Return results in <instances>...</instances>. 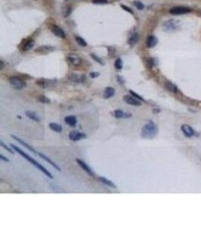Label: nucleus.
Returning <instances> with one entry per match:
<instances>
[{
  "label": "nucleus",
  "mask_w": 201,
  "mask_h": 226,
  "mask_svg": "<svg viewBox=\"0 0 201 226\" xmlns=\"http://www.w3.org/2000/svg\"><path fill=\"white\" fill-rule=\"evenodd\" d=\"M121 7L123 8V9H124V10H126V11H128L130 13H131V14H133V13L132 11V10H131L130 9H129V8H127V7H125L124 5H121Z\"/></svg>",
  "instance_id": "nucleus-40"
},
{
  "label": "nucleus",
  "mask_w": 201,
  "mask_h": 226,
  "mask_svg": "<svg viewBox=\"0 0 201 226\" xmlns=\"http://www.w3.org/2000/svg\"><path fill=\"white\" fill-rule=\"evenodd\" d=\"M52 32L54 33V35L60 37V38H64L65 37V32L60 27H59L57 26H54L52 27Z\"/></svg>",
  "instance_id": "nucleus-20"
},
{
  "label": "nucleus",
  "mask_w": 201,
  "mask_h": 226,
  "mask_svg": "<svg viewBox=\"0 0 201 226\" xmlns=\"http://www.w3.org/2000/svg\"><path fill=\"white\" fill-rule=\"evenodd\" d=\"M36 84L42 88H52L54 87L58 84L57 79H44L41 78L39 80L36 81Z\"/></svg>",
  "instance_id": "nucleus-3"
},
{
  "label": "nucleus",
  "mask_w": 201,
  "mask_h": 226,
  "mask_svg": "<svg viewBox=\"0 0 201 226\" xmlns=\"http://www.w3.org/2000/svg\"><path fill=\"white\" fill-rule=\"evenodd\" d=\"M157 132H158V127L156 124L152 121H149L146 125L143 126L141 131V136L142 137L146 139H153L156 137Z\"/></svg>",
  "instance_id": "nucleus-2"
},
{
  "label": "nucleus",
  "mask_w": 201,
  "mask_h": 226,
  "mask_svg": "<svg viewBox=\"0 0 201 226\" xmlns=\"http://www.w3.org/2000/svg\"><path fill=\"white\" fill-rule=\"evenodd\" d=\"M90 77H91V78H96V77H97V76H100V73H99V72H91V73H90Z\"/></svg>",
  "instance_id": "nucleus-39"
},
{
  "label": "nucleus",
  "mask_w": 201,
  "mask_h": 226,
  "mask_svg": "<svg viewBox=\"0 0 201 226\" xmlns=\"http://www.w3.org/2000/svg\"><path fill=\"white\" fill-rule=\"evenodd\" d=\"M34 46V42L33 41H29V42H27L24 45H23V51H29L30 49H32L33 48Z\"/></svg>",
  "instance_id": "nucleus-25"
},
{
  "label": "nucleus",
  "mask_w": 201,
  "mask_h": 226,
  "mask_svg": "<svg viewBox=\"0 0 201 226\" xmlns=\"http://www.w3.org/2000/svg\"><path fill=\"white\" fill-rule=\"evenodd\" d=\"M38 154L39 155L40 157H41V158H42L44 159V161H47L48 163H49V164H50L51 165V166H52L53 167H54L55 169H57V170H58V171H60V170H61L60 167H59L58 165L56 164H55V163L54 162V161H53L52 160H50V159L48 157H47L46 155H44V154H42V153H40V152H38Z\"/></svg>",
  "instance_id": "nucleus-17"
},
{
  "label": "nucleus",
  "mask_w": 201,
  "mask_h": 226,
  "mask_svg": "<svg viewBox=\"0 0 201 226\" xmlns=\"http://www.w3.org/2000/svg\"><path fill=\"white\" fill-rule=\"evenodd\" d=\"M111 114L116 119H129L130 117H132V114L131 113L125 112L123 110L121 109L115 110V111L111 112Z\"/></svg>",
  "instance_id": "nucleus-9"
},
{
  "label": "nucleus",
  "mask_w": 201,
  "mask_h": 226,
  "mask_svg": "<svg viewBox=\"0 0 201 226\" xmlns=\"http://www.w3.org/2000/svg\"><path fill=\"white\" fill-rule=\"evenodd\" d=\"M38 101L42 103H50V99L44 95H40L38 97Z\"/></svg>",
  "instance_id": "nucleus-26"
},
{
  "label": "nucleus",
  "mask_w": 201,
  "mask_h": 226,
  "mask_svg": "<svg viewBox=\"0 0 201 226\" xmlns=\"http://www.w3.org/2000/svg\"><path fill=\"white\" fill-rule=\"evenodd\" d=\"M67 59L72 65L75 66H78L82 64V59L75 54H69L67 56Z\"/></svg>",
  "instance_id": "nucleus-10"
},
{
  "label": "nucleus",
  "mask_w": 201,
  "mask_h": 226,
  "mask_svg": "<svg viewBox=\"0 0 201 226\" xmlns=\"http://www.w3.org/2000/svg\"><path fill=\"white\" fill-rule=\"evenodd\" d=\"M69 78H70V80L76 83L82 82H84V80H85V77L84 76H78V75L76 74L71 75Z\"/></svg>",
  "instance_id": "nucleus-22"
},
{
  "label": "nucleus",
  "mask_w": 201,
  "mask_h": 226,
  "mask_svg": "<svg viewBox=\"0 0 201 226\" xmlns=\"http://www.w3.org/2000/svg\"><path fill=\"white\" fill-rule=\"evenodd\" d=\"M115 66L117 70H121L122 68H123V62H122V60L120 59V58L116 60L115 63Z\"/></svg>",
  "instance_id": "nucleus-27"
},
{
  "label": "nucleus",
  "mask_w": 201,
  "mask_h": 226,
  "mask_svg": "<svg viewBox=\"0 0 201 226\" xmlns=\"http://www.w3.org/2000/svg\"><path fill=\"white\" fill-rule=\"evenodd\" d=\"M123 99L126 103L131 105V106H139L143 104V101H141L132 95H124Z\"/></svg>",
  "instance_id": "nucleus-6"
},
{
  "label": "nucleus",
  "mask_w": 201,
  "mask_h": 226,
  "mask_svg": "<svg viewBox=\"0 0 201 226\" xmlns=\"http://www.w3.org/2000/svg\"><path fill=\"white\" fill-rule=\"evenodd\" d=\"M164 86H165L166 89L167 91L172 92V93H176L178 89H177V87L176 85H174L173 83H172L170 81H167L165 83H164Z\"/></svg>",
  "instance_id": "nucleus-19"
},
{
  "label": "nucleus",
  "mask_w": 201,
  "mask_h": 226,
  "mask_svg": "<svg viewBox=\"0 0 201 226\" xmlns=\"http://www.w3.org/2000/svg\"><path fill=\"white\" fill-rule=\"evenodd\" d=\"M10 146L13 148V149H14V150L16 151L17 153H19L21 155H22V156H23V158H24L25 159H27V161H29L30 164H32L33 165H34V166H35V167L37 168V169L39 170L40 171H42V173H44V174H45V175H46L48 177L50 178V179H53V178H54V176H52V174H51L50 172L48 171V170H47L46 168L44 167V166H42V165L41 164H39L38 161H36L35 159H33V158H32V157L29 156V154H27V153H26V152H24V151L21 150V148H18L17 146H15L14 144H11Z\"/></svg>",
  "instance_id": "nucleus-1"
},
{
  "label": "nucleus",
  "mask_w": 201,
  "mask_h": 226,
  "mask_svg": "<svg viewBox=\"0 0 201 226\" xmlns=\"http://www.w3.org/2000/svg\"><path fill=\"white\" fill-rule=\"evenodd\" d=\"M133 5L136 7V9H138L139 10H143L144 9V5L140 2H138V1L137 2H134Z\"/></svg>",
  "instance_id": "nucleus-33"
},
{
  "label": "nucleus",
  "mask_w": 201,
  "mask_h": 226,
  "mask_svg": "<svg viewBox=\"0 0 201 226\" xmlns=\"http://www.w3.org/2000/svg\"><path fill=\"white\" fill-rule=\"evenodd\" d=\"M26 115L31 120L34 121H37V122H39L41 121V118L38 116V115L37 113H36L33 111H30V110H28L26 112Z\"/></svg>",
  "instance_id": "nucleus-16"
},
{
  "label": "nucleus",
  "mask_w": 201,
  "mask_h": 226,
  "mask_svg": "<svg viewBox=\"0 0 201 226\" xmlns=\"http://www.w3.org/2000/svg\"><path fill=\"white\" fill-rule=\"evenodd\" d=\"M99 180H100V181L102 183H103L104 185H105V186H109V187H110V188H117V186H116V185H115V184L112 182V181L108 180V179H106L105 177H103V176H100V177H99Z\"/></svg>",
  "instance_id": "nucleus-18"
},
{
  "label": "nucleus",
  "mask_w": 201,
  "mask_h": 226,
  "mask_svg": "<svg viewBox=\"0 0 201 226\" xmlns=\"http://www.w3.org/2000/svg\"><path fill=\"white\" fill-rule=\"evenodd\" d=\"M10 84L13 88H15V90H18V91L24 88L26 85H27L23 79H21V78H19V77H17V76L11 77Z\"/></svg>",
  "instance_id": "nucleus-5"
},
{
  "label": "nucleus",
  "mask_w": 201,
  "mask_h": 226,
  "mask_svg": "<svg viewBox=\"0 0 201 226\" xmlns=\"http://www.w3.org/2000/svg\"><path fill=\"white\" fill-rule=\"evenodd\" d=\"M139 36L138 33H134L131 37L129 39V44L131 45V46H133L134 44H136L137 43L139 40Z\"/></svg>",
  "instance_id": "nucleus-24"
},
{
  "label": "nucleus",
  "mask_w": 201,
  "mask_h": 226,
  "mask_svg": "<svg viewBox=\"0 0 201 226\" xmlns=\"http://www.w3.org/2000/svg\"><path fill=\"white\" fill-rule=\"evenodd\" d=\"M11 137H12L13 139H14V140H15L16 141L18 142H19V143H21V145H23V146H24V147H26V148H27V149H29V151H31L32 152H33L34 154H38V152H37V151L35 150V149H34V148H33V147H32L31 146H30V145H29V144L27 143L26 142H24L23 140H21V138L17 137V136H15V135H11Z\"/></svg>",
  "instance_id": "nucleus-12"
},
{
  "label": "nucleus",
  "mask_w": 201,
  "mask_h": 226,
  "mask_svg": "<svg viewBox=\"0 0 201 226\" xmlns=\"http://www.w3.org/2000/svg\"><path fill=\"white\" fill-rule=\"evenodd\" d=\"M91 57H93V59L95 61L98 62L99 64H101V65H104V63H103V60H101L100 58V57H97V56H96V55H94V54H91Z\"/></svg>",
  "instance_id": "nucleus-34"
},
{
  "label": "nucleus",
  "mask_w": 201,
  "mask_h": 226,
  "mask_svg": "<svg viewBox=\"0 0 201 226\" xmlns=\"http://www.w3.org/2000/svg\"><path fill=\"white\" fill-rule=\"evenodd\" d=\"M0 159H1L2 161H5V162H7V163L10 162V160H9L8 158H6V157H5L3 154H0Z\"/></svg>",
  "instance_id": "nucleus-38"
},
{
  "label": "nucleus",
  "mask_w": 201,
  "mask_h": 226,
  "mask_svg": "<svg viewBox=\"0 0 201 226\" xmlns=\"http://www.w3.org/2000/svg\"><path fill=\"white\" fill-rule=\"evenodd\" d=\"M191 11V9H189L188 7L184 6H178V7H173L170 10V13L174 15H180L187 14Z\"/></svg>",
  "instance_id": "nucleus-7"
},
{
  "label": "nucleus",
  "mask_w": 201,
  "mask_h": 226,
  "mask_svg": "<svg viewBox=\"0 0 201 226\" xmlns=\"http://www.w3.org/2000/svg\"><path fill=\"white\" fill-rule=\"evenodd\" d=\"M71 13V8L69 6H66L64 9H63V15L65 17H67L70 15Z\"/></svg>",
  "instance_id": "nucleus-29"
},
{
  "label": "nucleus",
  "mask_w": 201,
  "mask_h": 226,
  "mask_svg": "<svg viewBox=\"0 0 201 226\" xmlns=\"http://www.w3.org/2000/svg\"><path fill=\"white\" fill-rule=\"evenodd\" d=\"M117 80L120 85H124V83H125V81L123 79V78H122L121 76H117Z\"/></svg>",
  "instance_id": "nucleus-37"
},
{
  "label": "nucleus",
  "mask_w": 201,
  "mask_h": 226,
  "mask_svg": "<svg viewBox=\"0 0 201 226\" xmlns=\"http://www.w3.org/2000/svg\"><path fill=\"white\" fill-rule=\"evenodd\" d=\"M130 93L131 94L132 96H133V97H135L136 98H137L138 99H139V100H141V101L143 102H145V100L144 99H143V97H141L140 95H139L138 93H136V92H134V91H133L132 90H130Z\"/></svg>",
  "instance_id": "nucleus-32"
},
{
  "label": "nucleus",
  "mask_w": 201,
  "mask_h": 226,
  "mask_svg": "<svg viewBox=\"0 0 201 226\" xmlns=\"http://www.w3.org/2000/svg\"><path fill=\"white\" fill-rule=\"evenodd\" d=\"M49 127H50V128L52 130V131H55V132H57V133H60L61 131H63L62 127H61L60 125L57 124V123L50 122V124H49Z\"/></svg>",
  "instance_id": "nucleus-23"
},
{
  "label": "nucleus",
  "mask_w": 201,
  "mask_h": 226,
  "mask_svg": "<svg viewBox=\"0 0 201 226\" xmlns=\"http://www.w3.org/2000/svg\"><path fill=\"white\" fill-rule=\"evenodd\" d=\"M69 140L72 141H79L83 139H85L87 137V135L85 133L78 131H72L69 133Z\"/></svg>",
  "instance_id": "nucleus-8"
},
{
  "label": "nucleus",
  "mask_w": 201,
  "mask_h": 226,
  "mask_svg": "<svg viewBox=\"0 0 201 226\" xmlns=\"http://www.w3.org/2000/svg\"><path fill=\"white\" fill-rule=\"evenodd\" d=\"M180 26V23L176 20H170L163 23V29L165 32H172L177 30Z\"/></svg>",
  "instance_id": "nucleus-4"
},
{
  "label": "nucleus",
  "mask_w": 201,
  "mask_h": 226,
  "mask_svg": "<svg viewBox=\"0 0 201 226\" xmlns=\"http://www.w3.org/2000/svg\"><path fill=\"white\" fill-rule=\"evenodd\" d=\"M49 48H50V47H48V46L40 47V48H38L37 50H36V51H37V52H39V53H44V52L49 51V50H50Z\"/></svg>",
  "instance_id": "nucleus-31"
},
{
  "label": "nucleus",
  "mask_w": 201,
  "mask_h": 226,
  "mask_svg": "<svg viewBox=\"0 0 201 226\" xmlns=\"http://www.w3.org/2000/svg\"><path fill=\"white\" fill-rule=\"evenodd\" d=\"M147 46L149 48H154V47L157 44V38L154 36H149V38L147 39Z\"/></svg>",
  "instance_id": "nucleus-21"
},
{
  "label": "nucleus",
  "mask_w": 201,
  "mask_h": 226,
  "mask_svg": "<svg viewBox=\"0 0 201 226\" xmlns=\"http://www.w3.org/2000/svg\"><path fill=\"white\" fill-rule=\"evenodd\" d=\"M64 121L66 125H68L70 127H76L77 124V119L76 116L73 115H69L64 118Z\"/></svg>",
  "instance_id": "nucleus-15"
},
{
  "label": "nucleus",
  "mask_w": 201,
  "mask_h": 226,
  "mask_svg": "<svg viewBox=\"0 0 201 226\" xmlns=\"http://www.w3.org/2000/svg\"><path fill=\"white\" fill-rule=\"evenodd\" d=\"M76 42H77V43L79 45H81V46L82 47H84V46H87V42H85V40L84 39H83L82 38H81V37H79V36H77V37H76Z\"/></svg>",
  "instance_id": "nucleus-28"
},
{
  "label": "nucleus",
  "mask_w": 201,
  "mask_h": 226,
  "mask_svg": "<svg viewBox=\"0 0 201 226\" xmlns=\"http://www.w3.org/2000/svg\"><path fill=\"white\" fill-rule=\"evenodd\" d=\"M115 93V89L112 87H107L103 91V97L105 99H109L113 97Z\"/></svg>",
  "instance_id": "nucleus-13"
},
{
  "label": "nucleus",
  "mask_w": 201,
  "mask_h": 226,
  "mask_svg": "<svg viewBox=\"0 0 201 226\" xmlns=\"http://www.w3.org/2000/svg\"><path fill=\"white\" fill-rule=\"evenodd\" d=\"M181 129H182L183 133H184L186 137H192V136L194 134V130H193L190 126H188V125H182V127H181Z\"/></svg>",
  "instance_id": "nucleus-14"
},
{
  "label": "nucleus",
  "mask_w": 201,
  "mask_h": 226,
  "mask_svg": "<svg viewBox=\"0 0 201 226\" xmlns=\"http://www.w3.org/2000/svg\"><path fill=\"white\" fill-rule=\"evenodd\" d=\"M0 64H1V66H0V70H2L4 68V63H3L2 60H0Z\"/></svg>",
  "instance_id": "nucleus-41"
},
{
  "label": "nucleus",
  "mask_w": 201,
  "mask_h": 226,
  "mask_svg": "<svg viewBox=\"0 0 201 226\" xmlns=\"http://www.w3.org/2000/svg\"><path fill=\"white\" fill-rule=\"evenodd\" d=\"M146 62H147V65H148V66H149V67H152V66H155V64H154V60L151 59V58L147 59Z\"/></svg>",
  "instance_id": "nucleus-36"
},
{
  "label": "nucleus",
  "mask_w": 201,
  "mask_h": 226,
  "mask_svg": "<svg viewBox=\"0 0 201 226\" xmlns=\"http://www.w3.org/2000/svg\"><path fill=\"white\" fill-rule=\"evenodd\" d=\"M92 2L95 4H107L108 0H93Z\"/></svg>",
  "instance_id": "nucleus-35"
},
{
  "label": "nucleus",
  "mask_w": 201,
  "mask_h": 226,
  "mask_svg": "<svg viewBox=\"0 0 201 226\" xmlns=\"http://www.w3.org/2000/svg\"><path fill=\"white\" fill-rule=\"evenodd\" d=\"M76 162H77L78 164L79 165L80 167H82V169L84 170L86 173H88L89 175L92 176H94V171L92 170V169H91V168H90V167H89V166H88L84 161H82L81 159L77 158L76 159Z\"/></svg>",
  "instance_id": "nucleus-11"
},
{
  "label": "nucleus",
  "mask_w": 201,
  "mask_h": 226,
  "mask_svg": "<svg viewBox=\"0 0 201 226\" xmlns=\"http://www.w3.org/2000/svg\"><path fill=\"white\" fill-rule=\"evenodd\" d=\"M0 145H1V146H2V147H3L5 149H6L7 151H9V152H10V153H11V154H14V153H15V152H14V151L15 150H12V148H11V147L10 148V147H9V146H7V145H5V144L3 142V141H2V140H1V141H0Z\"/></svg>",
  "instance_id": "nucleus-30"
}]
</instances>
